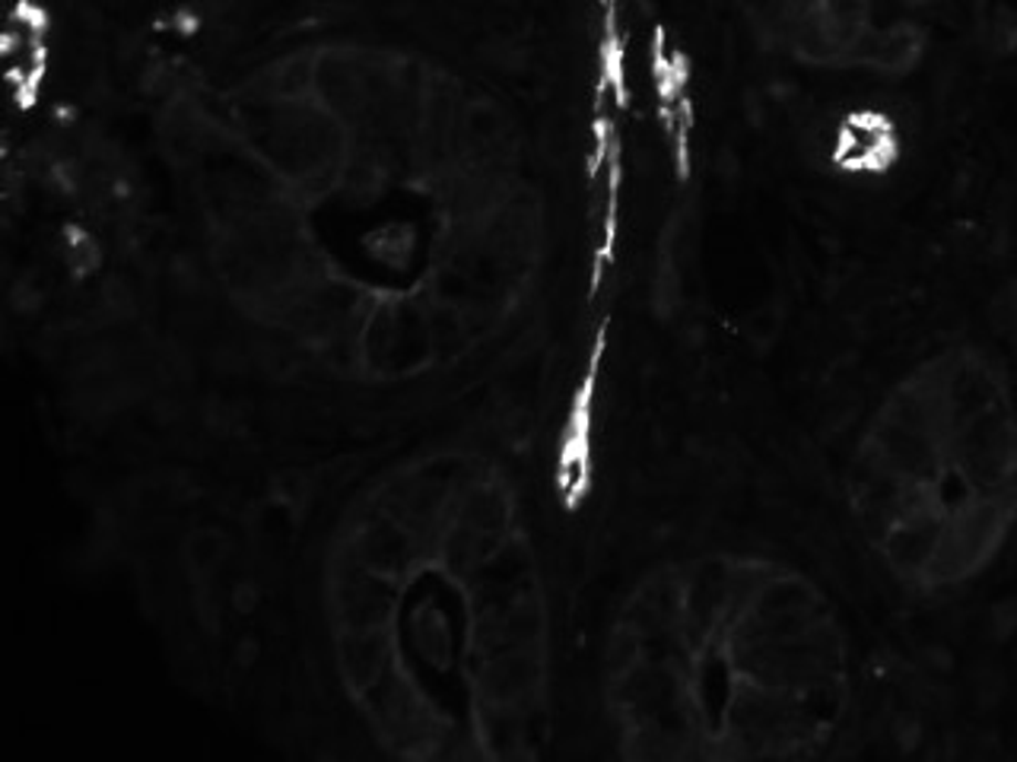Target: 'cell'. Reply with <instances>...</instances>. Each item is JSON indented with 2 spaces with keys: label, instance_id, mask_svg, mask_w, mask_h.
<instances>
[{
  "label": "cell",
  "instance_id": "obj_3",
  "mask_svg": "<svg viewBox=\"0 0 1017 762\" xmlns=\"http://www.w3.org/2000/svg\"><path fill=\"white\" fill-rule=\"evenodd\" d=\"M922 32L913 23L868 25L852 49V64H862L881 74H903L922 57Z\"/></svg>",
  "mask_w": 1017,
  "mask_h": 762
},
{
  "label": "cell",
  "instance_id": "obj_1",
  "mask_svg": "<svg viewBox=\"0 0 1017 762\" xmlns=\"http://www.w3.org/2000/svg\"><path fill=\"white\" fill-rule=\"evenodd\" d=\"M630 692L656 740L801 756L846 715L849 638L827 597L766 559H712L633 613Z\"/></svg>",
  "mask_w": 1017,
  "mask_h": 762
},
{
  "label": "cell",
  "instance_id": "obj_4",
  "mask_svg": "<svg viewBox=\"0 0 1017 762\" xmlns=\"http://www.w3.org/2000/svg\"><path fill=\"white\" fill-rule=\"evenodd\" d=\"M744 3H747L751 23L776 42H788L791 29L798 25L808 7V0H744Z\"/></svg>",
  "mask_w": 1017,
  "mask_h": 762
},
{
  "label": "cell",
  "instance_id": "obj_2",
  "mask_svg": "<svg viewBox=\"0 0 1017 762\" xmlns=\"http://www.w3.org/2000/svg\"><path fill=\"white\" fill-rule=\"evenodd\" d=\"M856 457L852 506L906 579L954 588L989 562L1017 511V423L983 369L915 375Z\"/></svg>",
  "mask_w": 1017,
  "mask_h": 762
}]
</instances>
